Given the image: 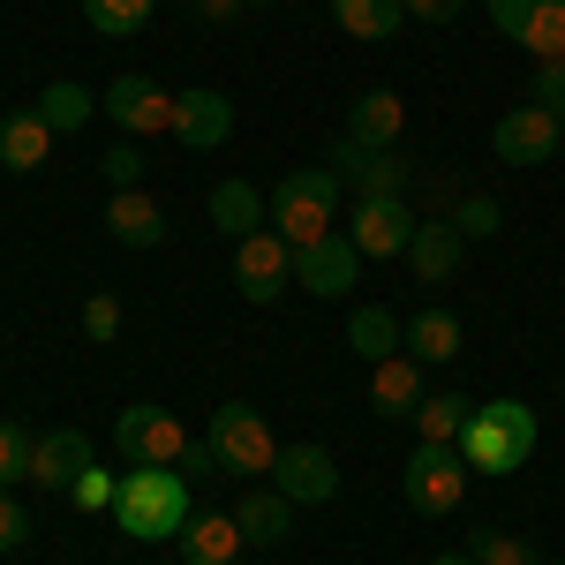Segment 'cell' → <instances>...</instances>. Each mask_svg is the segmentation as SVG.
<instances>
[{
	"mask_svg": "<svg viewBox=\"0 0 565 565\" xmlns=\"http://www.w3.org/2000/svg\"><path fill=\"white\" fill-rule=\"evenodd\" d=\"M106 234H114L121 249H159V242H167V212H159L143 189H114V204H106Z\"/></svg>",
	"mask_w": 565,
	"mask_h": 565,
	"instance_id": "cell-18",
	"label": "cell"
},
{
	"mask_svg": "<svg viewBox=\"0 0 565 565\" xmlns=\"http://www.w3.org/2000/svg\"><path fill=\"white\" fill-rule=\"evenodd\" d=\"M332 174H340V189H354V196H407V181H415V167L399 159V151H370V143H332V159H324Z\"/></svg>",
	"mask_w": 565,
	"mask_h": 565,
	"instance_id": "cell-12",
	"label": "cell"
},
{
	"mask_svg": "<svg viewBox=\"0 0 565 565\" xmlns=\"http://www.w3.org/2000/svg\"><path fill=\"white\" fill-rule=\"evenodd\" d=\"M445 218H452L468 242H482V234H498V226H505V212H498L490 196H452V212H445Z\"/></svg>",
	"mask_w": 565,
	"mask_h": 565,
	"instance_id": "cell-33",
	"label": "cell"
},
{
	"mask_svg": "<svg viewBox=\"0 0 565 565\" xmlns=\"http://www.w3.org/2000/svg\"><path fill=\"white\" fill-rule=\"evenodd\" d=\"M460 257H468V234L452 226V218H415V242H407V264H415V279L423 287H445L452 271H460Z\"/></svg>",
	"mask_w": 565,
	"mask_h": 565,
	"instance_id": "cell-15",
	"label": "cell"
},
{
	"mask_svg": "<svg viewBox=\"0 0 565 565\" xmlns=\"http://www.w3.org/2000/svg\"><path fill=\"white\" fill-rule=\"evenodd\" d=\"M31 114H39V121H45L53 136H76V129L90 121V114H98V90H84V84H45Z\"/></svg>",
	"mask_w": 565,
	"mask_h": 565,
	"instance_id": "cell-27",
	"label": "cell"
},
{
	"mask_svg": "<svg viewBox=\"0 0 565 565\" xmlns=\"http://www.w3.org/2000/svg\"><path fill=\"white\" fill-rule=\"evenodd\" d=\"M521 45L535 53V61H565V0H543V8L527 15Z\"/></svg>",
	"mask_w": 565,
	"mask_h": 565,
	"instance_id": "cell-30",
	"label": "cell"
},
{
	"mask_svg": "<svg viewBox=\"0 0 565 565\" xmlns=\"http://www.w3.org/2000/svg\"><path fill=\"white\" fill-rule=\"evenodd\" d=\"M114 445H121V460L129 468H181L189 460V430H181L174 407H121V423H114Z\"/></svg>",
	"mask_w": 565,
	"mask_h": 565,
	"instance_id": "cell-6",
	"label": "cell"
},
{
	"mask_svg": "<svg viewBox=\"0 0 565 565\" xmlns=\"http://www.w3.org/2000/svg\"><path fill=\"white\" fill-rule=\"evenodd\" d=\"M151 8H159V0H84V23L98 39H136V31L151 23Z\"/></svg>",
	"mask_w": 565,
	"mask_h": 565,
	"instance_id": "cell-29",
	"label": "cell"
},
{
	"mask_svg": "<svg viewBox=\"0 0 565 565\" xmlns=\"http://www.w3.org/2000/svg\"><path fill=\"white\" fill-rule=\"evenodd\" d=\"M249 8H271V0H249Z\"/></svg>",
	"mask_w": 565,
	"mask_h": 565,
	"instance_id": "cell-43",
	"label": "cell"
},
{
	"mask_svg": "<svg viewBox=\"0 0 565 565\" xmlns=\"http://www.w3.org/2000/svg\"><path fill=\"white\" fill-rule=\"evenodd\" d=\"M354 279H362V249H354L340 226H332L324 242H302V249H295V287H309L317 302H348Z\"/></svg>",
	"mask_w": 565,
	"mask_h": 565,
	"instance_id": "cell-10",
	"label": "cell"
},
{
	"mask_svg": "<svg viewBox=\"0 0 565 565\" xmlns=\"http://www.w3.org/2000/svg\"><path fill=\"white\" fill-rule=\"evenodd\" d=\"M98 174L114 181V189H143V151H136V143H114V151L98 159Z\"/></svg>",
	"mask_w": 565,
	"mask_h": 565,
	"instance_id": "cell-35",
	"label": "cell"
},
{
	"mask_svg": "<svg viewBox=\"0 0 565 565\" xmlns=\"http://www.w3.org/2000/svg\"><path fill=\"white\" fill-rule=\"evenodd\" d=\"M234 521L249 543H287L295 535V498H279V490H249L242 505H234Z\"/></svg>",
	"mask_w": 565,
	"mask_h": 565,
	"instance_id": "cell-25",
	"label": "cell"
},
{
	"mask_svg": "<svg viewBox=\"0 0 565 565\" xmlns=\"http://www.w3.org/2000/svg\"><path fill=\"white\" fill-rule=\"evenodd\" d=\"M98 114L129 143L136 136H174V90H159L151 76H114V84L98 90Z\"/></svg>",
	"mask_w": 565,
	"mask_h": 565,
	"instance_id": "cell-9",
	"label": "cell"
},
{
	"mask_svg": "<svg viewBox=\"0 0 565 565\" xmlns=\"http://www.w3.org/2000/svg\"><path fill=\"white\" fill-rule=\"evenodd\" d=\"M527 452H535V407L527 399H476V415L460 430L468 476H521Z\"/></svg>",
	"mask_w": 565,
	"mask_h": 565,
	"instance_id": "cell-2",
	"label": "cell"
},
{
	"mask_svg": "<svg viewBox=\"0 0 565 565\" xmlns=\"http://www.w3.org/2000/svg\"><path fill=\"white\" fill-rule=\"evenodd\" d=\"M114 490H121V476H106V468H98V460H90L84 476L68 482V498H76V505H84V513H114Z\"/></svg>",
	"mask_w": 565,
	"mask_h": 565,
	"instance_id": "cell-34",
	"label": "cell"
},
{
	"mask_svg": "<svg viewBox=\"0 0 565 565\" xmlns=\"http://www.w3.org/2000/svg\"><path fill=\"white\" fill-rule=\"evenodd\" d=\"M84 332L90 340H114V332H121V302H114V295H90L84 302Z\"/></svg>",
	"mask_w": 565,
	"mask_h": 565,
	"instance_id": "cell-37",
	"label": "cell"
},
{
	"mask_svg": "<svg viewBox=\"0 0 565 565\" xmlns=\"http://www.w3.org/2000/svg\"><path fill=\"white\" fill-rule=\"evenodd\" d=\"M271 490L295 498V505H324V498H340V468H332L324 445H279V460H271Z\"/></svg>",
	"mask_w": 565,
	"mask_h": 565,
	"instance_id": "cell-13",
	"label": "cell"
},
{
	"mask_svg": "<svg viewBox=\"0 0 565 565\" xmlns=\"http://www.w3.org/2000/svg\"><path fill=\"white\" fill-rule=\"evenodd\" d=\"M45 159H53V129H45L31 106L8 114V121H0V167H8V174H39Z\"/></svg>",
	"mask_w": 565,
	"mask_h": 565,
	"instance_id": "cell-22",
	"label": "cell"
},
{
	"mask_svg": "<svg viewBox=\"0 0 565 565\" xmlns=\"http://www.w3.org/2000/svg\"><path fill=\"white\" fill-rule=\"evenodd\" d=\"M348 242L362 257H407V242H415V204H407V196H354Z\"/></svg>",
	"mask_w": 565,
	"mask_h": 565,
	"instance_id": "cell-11",
	"label": "cell"
},
{
	"mask_svg": "<svg viewBox=\"0 0 565 565\" xmlns=\"http://www.w3.org/2000/svg\"><path fill=\"white\" fill-rule=\"evenodd\" d=\"M527 98H535V106H551V114L565 121V61H535V84H527Z\"/></svg>",
	"mask_w": 565,
	"mask_h": 565,
	"instance_id": "cell-36",
	"label": "cell"
},
{
	"mask_svg": "<svg viewBox=\"0 0 565 565\" xmlns=\"http://www.w3.org/2000/svg\"><path fill=\"white\" fill-rule=\"evenodd\" d=\"M196 521V490L181 468H121L114 490V527L129 543H181V527Z\"/></svg>",
	"mask_w": 565,
	"mask_h": 565,
	"instance_id": "cell-1",
	"label": "cell"
},
{
	"mask_svg": "<svg viewBox=\"0 0 565 565\" xmlns=\"http://www.w3.org/2000/svg\"><path fill=\"white\" fill-rule=\"evenodd\" d=\"M23 543H31V513L0 490V551H23Z\"/></svg>",
	"mask_w": 565,
	"mask_h": 565,
	"instance_id": "cell-38",
	"label": "cell"
},
{
	"mask_svg": "<svg viewBox=\"0 0 565 565\" xmlns=\"http://www.w3.org/2000/svg\"><path fill=\"white\" fill-rule=\"evenodd\" d=\"M460 8H468V0H407V15H415V23H452Z\"/></svg>",
	"mask_w": 565,
	"mask_h": 565,
	"instance_id": "cell-40",
	"label": "cell"
},
{
	"mask_svg": "<svg viewBox=\"0 0 565 565\" xmlns=\"http://www.w3.org/2000/svg\"><path fill=\"white\" fill-rule=\"evenodd\" d=\"M482 8H490V23H498L505 39H521V31H527V15H535L543 0H482Z\"/></svg>",
	"mask_w": 565,
	"mask_h": 565,
	"instance_id": "cell-39",
	"label": "cell"
},
{
	"mask_svg": "<svg viewBox=\"0 0 565 565\" xmlns=\"http://www.w3.org/2000/svg\"><path fill=\"white\" fill-rule=\"evenodd\" d=\"M558 565H565V558H558Z\"/></svg>",
	"mask_w": 565,
	"mask_h": 565,
	"instance_id": "cell-44",
	"label": "cell"
},
{
	"mask_svg": "<svg viewBox=\"0 0 565 565\" xmlns=\"http://www.w3.org/2000/svg\"><path fill=\"white\" fill-rule=\"evenodd\" d=\"M204 445H212L218 476H271V460H279V437L264 430V415L249 399H226L212 423H204Z\"/></svg>",
	"mask_w": 565,
	"mask_h": 565,
	"instance_id": "cell-4",
	"label": "cell"
},
{
	"mask_svg": "<svg viewBox=\"0 0 565 565\" xmlns=\"http://www.w3.org/2000/svg\"><path fill=\"white\" fill-rule=\"evenodd\" d=\"M332 23L362 45H385L399 23H407V0H332Z\"/></svg>",
	"mask_w": 565,
	"mask_h": 565,
	"instance_id": "cell-24",
	"label": "cell"
},
{
	"mask_svg": "<svg viewBox=\"0 0 565 565\" xmlns=\"http://www.w3.org/2000/svg\"><path fill=\"white\" fill-rule=\"evenodd\" d=\"M399 490H407V505L415 513H460V498H468V460H460V445H415L407 452V468H399Z\"/></svg>",
	"mask_w": 565,
	"mask_h": 565,
	"instance_id": "cell-5",
	"label": "cell"
},
{
	"mask_svg": "<svg viewBox=\"0 0 565 565\" xmlns=\"http://www.w3.org/2000/svg\"><path fill=\"white\" fill-rule=\"evenodd\" d=\"M234 287H242V302H279L287 287H295V242L287 234H271L257 226L249 242H234Z\"/></svg>",
	"mask_w": 565,
	"mask_h": 565,
	"instance_id": "cell-7",
	"label": "cell"
},
{
	"mask_svg": "<svg viewBox=\"0 0 565 565\" xmlns=\"http://www.w3.org/2000/svg\"><path fill=\"white\" fill-rule=\"evenodd\" d=\"M407 354L430 370V362H452L460 354V317L452 309H423V317H407Z\"/></svg>",
	"mask_w": 565,
	"mask_h": 565,
	"instance_id": "cell-26",
	"label": "cell"
},
{
	"mask_svg": "<svg viewBox=\"0 0 565 565\" xmlns=\"http://www.w3.org/2000/svg\"><path fill=\"white\" fill-rule=\"evenodd\" d=\"M370 399H377L385 423H415V407L430 399V392H423V362L407 348L392 354V362H377V370H370Z\"/></svg>",
	"mask_w": 565,
	"mask_h": 565,
	"instance_id": "cell-16",
	"label": "cell"
},
{
	"mask_svg": "<svg viewBox=\"0 0 565 565\" xmlns=\"http://www.w3.org/2000/svg\"><path fill=\"white\" fill-rule=\"evenodd\" d=\"M348 348L377 370V362H392V354L407 348V324L392 317L385 302H354V317H348Z\"/></svg>",
	"mask_w": 565,
	"mask_h": 565,
	"instance_id": "cell-21",
	"label": "cell"
},
{
	"mask_svg": "<svg viewBox=\"0 0 565 565\" xmlns=\"http://www.w3.org/2000/svg\"><path fill=\"white\" fill-rule=\"evenodd\" d=\"M242 543H249V535H242L234 513H196V521L181 527V558H189V565H234V558H242Z\"/></svg>",
	"mask_w": 565,
	"mask_h": 565,
	"instance_id": "cell-20",
	"label": "cell"
},
{
	"mask_svg": "<svg viewBox=\"0 0 565 565\" xmlns=\"http://www.w3.org/2000/svg\"><path fill=\"white\" fill-rule=\"evenodd\" d=\"M430 565H476V558H468V551H437Z\"/></svg>",
	"mask_w": 565,
	"mask_h": 565,
	"instance_id": "cell-42",
	"label": "cell"
},
{
	"mask_svg": "<svg viewBox=\"0 0 565 565\" xmlns=\"http://www.w3.org/2000/svg\"><path fill=\"white\" fill-rule=\"evenodd\" d=\"M212 226H218V234H234V242H249V234L264 226V189H257V181H242V174L218 181V189H212Z\"/></svg>",
	"mask_w": 565,
	"mask_h": 565,
	"instance_id": "cell-23",
	"label": "cell"
},
{
	"mask_svg": "<svg viewBox=\"0 0 565 565\" xmlns=\"http://www.w3.org/2000/svg\"><path fill=\"white\" fill-rule=\"evenodd\" d=\"M340 218V174L332 167H295V174L271 189V234H287L295 249L302 242H324Z\"/></svg>",
	"mask_w": 565,
	"mask_h": 565,
	"instance_id": "cell-3",
	"label": "cell"
},
{
	"mask_svg": "<svg viewBox=\"0 0 565 565\" xmlns=\"http://www.w3.org/2000/svg\"><path fill=\"white\" fill-rule=\"evenodd\" d=\"M234 136V98L226 90H174V143H189V151H218Z\"/></svg>",
	"mask_w": 565,
	"mask_h": 565,
	"instance_id": "cell-14",
	"label": "cell"
},
{
	"mask_svg": "<svg viewBox=\"0 0 565 565\" xmlns=\"http://www.w3.org/2000/svg\"><path fill=\"white\" fill-rule=\"evenodd\" d=\"M31 445H39V437L23 430V423H0V490L31 482Z\"/></svg>",
	"mask_w": 565,
	"mask_h": 565,
	"instance_id": "cell-31",
	"label": "cell"
},
{
	"mask_svg": "<svg viewBox=\"0 0 565 565\" xmlns=\"http://www.w3.org/2000/svg\"><path fill=\"white\" fill-rule=\"evenodd\" d=\"M468 415H476V399H460V392H430V399L415 407V430H423V445H460Z\"/></svg>",
	"mask_w": 565,
	"mask_h": 565,
	"instance_id": "cell-28",
	"label": "cell"
},
{
	"mask_svg": "<svg viewBox=\"0 0 565 565\" xmlns=\"http://www.w3.org/2000/svg\"><path fill=\"white\" fill-rule=\"evenodd\" d=\"M189 8H196L204 23H226V15H234V8H249V0H189Z\"/></svg>",
	"mask_w": 565,
	"mask_h": 565,
	"instance_id": "cell-41",
	"label": "cell"
},
{
	"mask_svg": "<svg viewBox=\"0 0 565 565\" xmlns=\"http://www.w3.org/2000/svg\"><path fill=\"white\" fill-rule=\"evenodd\" d=\"M90 468V437L84 430H45L39 445H31V482L39 490H61L68 498V482Z\"/></svg>",
	"mask_w": 565,
	"mask_h": 565,
	"instance_id": "cell-17",
	"label": "cell"
},
{
	"mask_svg": "<svg viewBox=\"0 0 565 565\" xmlns=\"http://www.w3.org/2000/svg\"><path fill=\"white\" fill-rule=\"evenodd\" d=\"M468 558L476 565H535V551H527L521 535H505V527H482L476 543H468Z\"/></svg>",
	"mask_w": 565,
	"mask_h": 565,
	"instance_id": "cell-32",
	"label": "cell"
},
{
	"mask_svg": "<svg viewBox=\"0 0 565 565\" xmlns=\"http://www.w3.org/2000/svg\"><path fill=\"white\" fill-rule=\"evenodd\" d=\"M399 129H407V106L399 90H362L348 114V143H370V151H399Z\"/></svg>",
	"mask_w": 565,
	"mask_h": 565,
	"instance_id": "cell-19",
	"label": "cell"
},
{
	"mask_svg": "<svg viewBox=\"0 0 565 565\" xmlns=\"http://www.w3.org/2000/svg\"><path fill=\"white\" fill-rule=\"evenodd\" d=\"M490 151L505 159V167H551L565 151V121L551 106H513V114H498V129H490Z\"/></svg>",
	"mask_w": 565,
	"mask_h": 565,
	"instance_id": "cell-8",
	"label": "cell"
}]
</instances>
